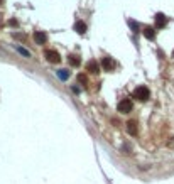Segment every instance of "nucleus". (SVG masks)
Listing matches in <instances>:
<instances>
[{
    "instance_id": "1",
    "label": "nucleus",
    "mask_w": 174,
    "mask_h": 184,
    "mask_svg": "<svg viewBox=\"0 0 174 184\" xmlns=\"http://www.w3.org/2000/svg\"><path fill=\"white\" fill-rule=\"evenodd\" d=\"M149 89L145 88V86H139V88L134 89V98H137V100L140 101H147L149 100Z\"/></svg>"
},
{
    "instance_id": "2",
    "label": "nucleus",
    "mask_w": 174,
    "mask_h": 184,
    "mask_svg": "<svg viewBox=\"0 0 174 184\" xmlns=\"http://www.w3.org/2000/svg\"><path fill=\"white\" fill-rule=\"evenodd\" d=\"M44 56H46V59H48L49 63H59V61H61V56H59V53L58 51H53V49H51V51H46V53H44Z\"/></svg>"
},
{
    "instance_id": "3",
    "label": "nucleus",
    "mask_w": 174,
    "mask_h": 184,
    "mask_svg": "<svg viewBox=\"0 0 174 184\" xmlns=\"http://www.w3.org/2000/svg\"><path fill=\"white\" fill-rule=\"evenodd\" d=\"M132 110V101L130 100H122L120 103H118V111L120 113H128V111Z\"/></svg>"
},
{
    "instance_id": "4",
    "label": "nucleus",
    "mask_w": 174,
    "mask_h": 184,
    "mask_svg": "<svg viewBox=\"0 0 174 184\" xmlns=\"http://www.w3.org/2000/svg\"><path fill=\"white\" fill-rule=\"evenodd\" d=\"M101 66H103L105 71H112V69H115V61L112 58H108V56H105V58L101 59Z\"/></svg>"
},
{
    "instance_id": "5",
    "label": "nucleus",
    "mask_w": 174,
    "mask_h": 184,
    "mask_svg": "<svg viewBox=\"0 0 174 184\" xmlns=\"http://www.w3.org/2000/svg\"><path fill=\"white\" fill-rule=\"evenodd\" d=\"M34 41H36L37 44H46L48 36H46L42 31H36V32H34Z\"/></svg>"
},
{
    "instance_id": "6",
    "label": "nucleus",
    "mask_w": 174,
    "mask_h": 184,
    "mask_svg": "<svg viewBox=\"0 0 174 184\" xmlns=\"http://www.w3.org/2000/svg\"><path fill=\"white\" fill-rule=\"evenodd\" d=\"M166 24H167V17L164 15V14H157V15H156V27L161 29V27H164Z\"/></svg>"
},
{
    "instance_id": "7",
    "label": "nucleus",
    "mask_w": 174,
    "mask_h": 184,
    "mask_svg": "<svg viewBox=\"0 0 174 184\" xmlns=\"http://www.w3.org/2000/svg\"><path fill=\"white\" fill-rule=\"evenodd\" d=\"M86 69H88L90 73H93V74H98V73H100V66L96 64V61H88V64H86Z\"/></svg>"
},
{
    "instance_id": "8",
    "label": "nucleus",
    "mask_w": 174,
    "mask_h": 184,
    "mask_svg": "<svg viewBox=\"0 0 174 184\" xmlns=\"http://www.w3.org/2000/svg\"><path fill=\"white\" fill-rule=\"evenodd\" d=\"M74 31L78 32V34H84L86 32V24L83 21H76L74 22Z\"/></svg>"
},
{
    "instance_id": "9",
    "label": "nucleus",
    "mask_w": 174,
    "mask_h": 184,
    "mask_svg": "<svg viewBox=\"0 0 174 184\" xmlns=\"http://www.w3.org/2000/svg\"><path fill=\"white\" fill-rule=\"evenodd\" d=\"M127 130L130 135H137V123L135 122H127Z\"/></svg>"
},
{
    "instance_id": "10",
    "label": "nucleus",
    "mask_w": 174,
    "mask_h": 184,
    "mask_svg": "<svg viewBox=\"0 0 174 184\" xmlns=\"http://www.w3.org/2000/svg\"><path fill=\"white\" fill-rule=\"evenodd\" d=\"M144 36L147 37V39H151V41H152L154 37H156V31H154L152 27H144Z\"/></svg>"
},
{
    "instance_id": "11",
    "label": "nucleus",
    "mask_w": 174,
    "mask_h": 184,
    "mask_svg": "<svg viewBox=\"0 0 174 184\" xmlns=\"http://www.w3.org/2000/svg\"><path fill=\"white\" fill-rule=\"evenodd\" d=\"M68 61L71 66H79V63H81V59H79V56H76V54H71V56H68Z\"/></svg>"
},
{
    "instance_id": "12",
    "label": "nucleus",
    "mask_w": 174,
    "mask_h": 184,
    "mask_svg": "<svg viewBox=\"0 0 174 184\" xmlns=\"http://www.w3.org/2000/svg\"><path fill=\"white\" fill-rule=\"evenodd\" d=\"M58 78L59 79H68L69 78V71H66V69H58Z\"/></svg>"
},
{
    "instance_id": "13",
    "label": "nucleus",
    "mask_w": 174,
    "mask_h": 184,
    "mask_svg": "<svg viewBox=\"0 0 174 184\" xmlns=\"http://www.w3.org/2000/svg\"><path fill=\"white\" fill-rule=\"evenodd\" d=\"M17 51H19V53H21V54H24V56H26V58H31V53H29V51H27V49L21 48V46H17Z\"/></svg>"
},
{
    "instance_id": "14",
    "label": "nucleus",
    "mask_w": 174,
    "mask_h": 184,
    "mask_svg": "<svg viewBox=\"0 0 174 184\" xmlns=\"http://www.w3.org/2000/svg\"><path fill=\"white\" fill-rule=\"evenodd\" d=\"M128 26H132L134 32H139V26H137V22L135 21H128Z\"/></svg>"
},
{
    "instance_id": "15",
    "label": "nucleus",
    "mask_w": 174,
    "mask_h": 184,
    "mask_svg": "<svg viewBox=\"0 0 174 184\" xmlns=\"http://www.w3.org/2000/svg\"><path fill=\"white\" fill-rule=\"evenodd\" d=\"M78 79H79V83H83V84L88 83V79H86V76H84V74H78Z\"/></svg>"
},
{
    "instance_id": "16",
    "label": "nucleus",
    "mask_w": 174,
    "mask_h": 184,
    "mask_svg": "<svg viewBox=\"0 0 174 184\" xmlns=\"http://www.w3.org/2000/svg\"><path fill=\"white\" fill-rule=\"evenodd\" d=\"M2 2H4V0H0V4H2Z\"/></svg>"
}]
</instances>
